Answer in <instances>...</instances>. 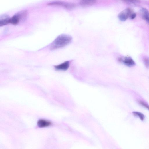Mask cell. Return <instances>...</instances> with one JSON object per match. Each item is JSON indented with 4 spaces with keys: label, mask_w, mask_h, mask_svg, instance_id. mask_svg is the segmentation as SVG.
Here are the masks:
<instances>
[{
    "label": "cell",
    "mask_w": 149,
    "mask_h": 149,
    "mask_svg": "<svg viewBox=\"0 0 149 149\" xmlns=\"http://www.w3.org/2000/svg\"><path fill=\"white\" fill-rule=\"evenodd\" d=\"M72 37L69 35H59L51 44L50 49L53 50L63 47L69 44L72 41Z\"/></svg>",
    "instance_id": "6da1fadb"
},
{
    "label": "cell",
    "mask_w": 149,
    "mask_h": 149,
    "mask_svg": "<svg viewBox=\"0 0 149 149\" xmlns=\"http://www.w3.org/2000/svg\"><path fill=\"white\" fill-rule=\"evenodd\" d=\"M28 12L26 10H22L18 12L11 18L10 23L13 25H17L20 22L23 21L26 19Z\"/></svg>",
    "instance_id": "7a4b0ae2"
},
{
    "label": "cell",
    "mask_w": 149,
    "mask_h": 149,
    "mask_svg": "<svg viewBox=\"0 0 149 149\" xmlns=\"http://www.w3.org/2000/svg\"><path fill=\"white\" fill-rule=\"evenodd\" d=\"M48 5L61 7L68 9H72L76 7L74 3L60 1H53L49 3Z\"/></svg>",
    "instance_id": "3957f363"
},
{
    "label": "cell",
    "mask_w": 149,
    "mask_h": 149,
    "mask_svg": "<svg viewBox=\"0 0 149 149\" xmlns=\"http://www.w3.org/2000/svg\"><path fill=\"white\" fill-rule=\"evenodd\" d=\"M134 12L131 9L127 8L119 14L118 16V19L121 21H125L128 18H130Z\"/></svg>",
    "instance_id": "277c9868"
},
{
    "label": "cell",
    "mask_w": 149,
    "mask_h": 149,
    "mask_svg": "<svg viewBox=\"0 0 149 149\" xmlns=\"http://www.w3.org/2000/svg\"><path fill=\"white\" fill-rule=\"evenodd\" d=\"M120 61L126 66L132 67L136 65L135 62L130 57H125L121 58L119 59Z\"/></svg>",
    "instance_id": "5b68a950"
},
{
    "label": "cell",
    "mask_w": 149,
    "mask_h": 149,
    "mask_svg": "<svg viewBox=\"0 0 149 149\" xmlns=\"http://www.w3.org/2000/svg\"><path fill=\"white\" fill-rule=\"evenodd\" d=\"M11 19L8 15H2L0 17V26H3L10 23Z\"/></svg>",
    "instance_id": "8992f818"
},
{
    "label": "cell",
    "mask_w": 149,
    "mask_h": 149,
    "mask_svg": "<svg viewBox=\"0 0 149 149\" xmlns=\"http://www.w3.org/2000/svg\"><path fill=\"white\" fill-rule=\"evenodd\" d=\"M141 16L149 25V12L146 8H142L140 10Z\"/></svg>",
    "instance_id": "52a82bcc"
},
{
    "label": "cell",
    "mask_w": 149,
    "mask_h": 149,
    "mask_svg": "<svg viewBox=\"0 0 149 149\" xmlns=\"http://www.w3.org/2000/svg\"><path fill=\"white\" fill-rule=\"evenodd\" d=\"M97 0H81L80 2V6L84 7H87L92 6L95 4Z\"/></svg>",
    "instance_id": "ba28073f"
},
{
    "label": "cell",
    "mask_w": 149,
    "mask_h": 149,
    "mask_svg": "<svg viewBox=\"0 0 149 149\" xmlns=\"http://www.w3.org/2000/svg\"><path fill=\"white\" fill-rule=\"evenodd\" d=\"M70 65L69 61H67L60 65L54 66L55 69L57 70L65 71L67 70Z\"/></svg>",
    "instance_id": "9c48e42d"
},
{
    "label": "cell",
    "mask_w": 149,
    "mask_h": 149,
    "mask_svg": "<svg viewBox=\"0 0 149 149\" xmlns=\"http://www.w3.org/2000/svg\"><path fill=\"white\" fill-rule=\"evenodd\" d=\"M52 124L51 123L48 121L44 120H39L37 123L38 126L40 128L48 127Z\"/></svg>",
    "instance_id": "30bf717a"
},
{
    "label": "cell",
    "mask_w": 149,
    "mask_h": 149,
    "mask_svg": "<svg viewBox=\"0 0 149 149\" xmlns=\"http://www.w3.org/2000/svg\"><path fill=\"white\" fill-rule=\"evenodd\" d=\"M134 115L136 116H138L142 121H143L144 120L145 117L144 116L142 113L137 112H133Z\"/></svg>",
    "instance_id": "8fae6325"
},
{
    "label": "cell",
    "mask_w": 149,
    "mask_h": 149,
    "mask_svg": "<svg viewBox=\"0 0 149 149\" xmlns=\"http://www.w3.org/2000/svg\"><path fill=\"white\" fill-rule=\"evenodd\" d=\"M143 62L146 68L149 69V57H144L143 59Z\"/></svg>",
    "instance_id": "7c38bea8"
},
{
    "label": "cell",
    "mask_w": 149,
    "mask_h": 149,
    "mask_svg": "<svg viewBox=\"0 0 149 149\" xmlns=\"http://www.w3.org/2000/svg\"><path fill=\"white\" fill-rule=\"evenodd\" d=\"M140 102L142 106L149 110V106L146 103L143 101H140Z\"/></svg>",
    "instance_id": "4fadbf2b"
},
{
    "label": "cell",
    "mask_w": 149,
    "mask_h": 149,
    "mask_svg": "<svg viewBox=\"0 0 149 149\" xmlns=\"http://www.w3.org/2000/svg\"><path fill=\"white\" fill-rule=\"evenodd\" d=\"M136 17V14L134 12L132 15L131 16L130 19H131L133 20L135 19Z\"/></svg>",
    "instance_id": "5bb4252c"
},
{
    "label": "cell",
    "mask_w": 149,
    "mask_h": 149,
    "mask_svg": "<svg viewBox=\"0 0 149 149\" xmlns=\"http://www.w3.org/2000/svg\"><path fill=\"white\" fill-rule=\"evenodd\" d=\"M124 1L131 2L132 3H135L138 2V0H122Z\"/></svg>",
    "instance_id": "9a60e30c"
}]
</instances>
